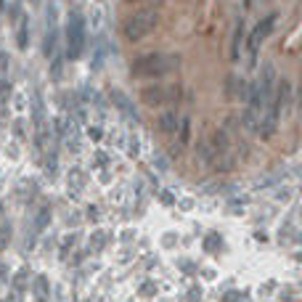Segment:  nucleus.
I'll list each match as a JSON object with an SVG mask.
<instances>
[{"mask_svg":"<svg viewBox=\"0 0 302 302\" xmlns=\"http://www.w3.org/2000/svg\"><path fill=\"white\" fill-rule=\"evenodd\" d=\"M8 241H11V223H3L0 225V249H6Z\"/></svg>","mask_w":302,"mask_h":302,"instance_id":"obj_22","label":"nucleus"},{"mask_svg":"<svg viewBox=\"0 0 302 302\" xmlns=\"http://www.w3.org/2000/svg\"><path fill=\"white\" fill-rule=\"evenodd\" d=\"M297 241H302V233H299V236H297Z\"/></svg>","mask_w":302,"mask_h":302,"instance_id":"obj_40","label":"nucleus"},{"mask_svg":"<svg viewBox=\"0 0 302 302\" xmlns=\"http://www.w3.org/2000/svg\"><path fill=\"white\" fill-rule=\"evenodd\" d=\"M196 157H199V162H204V165H212V162H215V157H218V151L212 148V143H210V140H202V143L196 146Z\"/></svg>","mask_w":302,"mask_h":302,"instance_id":"obj_13","label":"nucleus"},{"mask_svg":"<svg viewBox=\"0 0 302 302\" xmlns=\"http://www.w3.org/2000/svg\"><path fill=\"white\" fill-rule=\"evenodd\" d=\"M109 98L114 101V106H117L119 111H125L130 119H135V109H133V103H130V98L125 96V93H119L117 88H111V90H109Z\"/></svg>","mask_w":302,"mask_h":302,"instance_id":"obj_10","label":"nucleus"},{"mask_svg":"<svg viewBox=\"0 0 302 302\" xmlns=\"http://www.w3.org/2000/svg\"><path fill=\"white\" fill-rule=\"evenodd\" d=\"M247 88H249V85L244 82L241 77H236V74H231V77L225 80V96H228V98H233V101L247 98Z\"/></svg>","mask_w":302,"mask_h":302,"instance_id":"obj_8","label":"nucleus"},{"mask_svg":"<svg viewBox=\"0 0 302 302\" xmlns=\"http://www.w3.org/2000/svg\"><path fill=\"white\" fill-rule=\"evenodd\" d=\"M178 98H181V88L173 85V82L140 88V101H143L146 106H165V103H175Z\"/></svg>","mask_w":302,"mask_h":302,"instance_id":"obj_4","label":"nucleus"},{"mask_svg":"<svg viewBox=\"0 0 302 302\" xmlns=\"http://www.w3.org/2000/svg\"><path fill=\"white\" fill-rule=\"evenodd\" d=\"M297 260H299V262H302V252H297Z\"/></svg>","mask_w":302,"mask_h":302,"instance_id":"obj_39","label":"nucleus"},{"mask_svg":"<svg viewBox=\"0 0 302 302\" xmlns=\"http://www.w3.org/2000/svg\"><path fill=\"white\" fill-rule=\"evenodd\" d=\"M32 294L37 302H48V278L45 276H37L32 281Z\"/></svg>","mask_w":302,"mask_h":302,"instance_id":"obj_15","label":"nucleus"},{"mask_svg":"<svg viewBox=\"0 0 302 302\" xmlns=\"http://www.w3.org/2000/svg\"><path fill=\"white\" fill-rule=\"evenodd\" d=\"M3 281H6V268L0 265V284H3Z\"/></svg>","mask_w":302,"mask_h":302,"instance_id":"obj_38","label":"nucleus"},{"mask_svg":"<svg viewBox=\"0 0 302 302\" xmlns=\"http://www.w3.org/2000/svg\"><path fill=\"white\" fill-rule=\"evenodd\" d=\"M178 125H181V119H178L175 111H165V114L159 117V130H162L165 135H175L178 133Z\"/></svg>","mask_w":302,"mask_h":302,"instance_id":"obj_11","label":"nucleus"},{"mask_svg":"<svg viewBox=\"0 0 302 302\" xmlns=\"http://www.w3.org/2000/svg\"><path fill=\"white\" fill-rule=\"evenodd\" d=\"M14 133H16L19 138H22V135H24V130H22V122H16V125H14Z\"/></svg>","mask_w":302,"mask_h":302,"instance_id":"obj_34","label":"nucleus"},{"mask_svg":"<svg viewBox=\"0 0 302 302\" xmlns=\"http://www.w3.org/2000/svg\"><path fill=\"white\" fill-rule=\"evenodd\" d=\"M48 223H51V207H43V210L37 212V218H35V231H45Z\"/></svg>","mask_w":302,"mask_h":302,"instance_id":"obj_19","label":"nucleus"},{"mask_svg":"<svg viewBox=\"0 0 302 302\" xmlns=\"http://www.w3.org/2000/svg\"><path fill=\"white\" fill-rule=\"evenodd\" d=\"M88 135H90L93 140H101V130H98V127H90V130H88Z\"/></svg>","mask_w":302,"mask_h":302,"instance_id":"obj_32","label":"nucleus"},{"mask_svg":"<svg viewBox=\"0 0 302 302\" xmlns=\"http://www.w3.org/2000/svg\"><path fill=\"white\" fill-rule=\"evenodd\" d=\"M157 24H159V14L151 11V8H143V11H135L133 16L125 19L122 35H125L130 43H138V40H143V37H148L151 32H154Z\"/></svg>","mask_w":302,"mask_h":302,"instance_id":"obj_2","label":"nucleus"},{"mask_svg":"<svg viewBox=\"0 0 302 302\" xmlns=\"http://www.w3.org/2000/svg\"><path fill=\"white\" fill-rule=\"evenodd\" d=\"M24 281H27V268H22V270H19V276H16V281H14V284H16V289H22V286H24Z\"/></svg>","mask_w":302,"mask_h":302,"instance_id":"obj_30","label":"nucleus"},{"mask_svg":"<svg viewBox=\"0 0 302 302\" xmlns=\"http://www.w3.org/2000/svg\"><path fill=\"white\" fill-rule=\"evenodd\" d=\"M220 247H223V239L218 233H210L204 239V249H210V252H220Z\"/></svg>","mask_w":302,"mask_h":302,"instance_id":"obj_20","label":"nucleus"},{"mask_svg":"<svg viewBox=\"0 0 302 302\" xmlns=\"http://www.w3.org/2000/svg\"><path fill=\"white\" fill-rule=\"evenodd\" d=\"M45 170L53 175V170H56V154H53V151H48V157H45Z\"/></svg>","mask_w":302,"mask_h":302,"instance_id":"obj_27","label":"nucleus"},{"mask_svg":"<svg viewBox=\"0 0 302 302\" xmlns=\"http://www.w3.org/2000/svg\"><path fill=\"white\" fill-rule=\"evenodd\" d=\"M8 14H11V22H14V24H16V22H22V19H24V14H22V3H19V0H16V3H11Z\"/></svg>","mask_w":302,"mask_h":302,"instance_id":"obj_24","label":"nucleus"},{"mask_svg":"<svg viewBox=\"0 0 302 302\" xmlns=\"http://www.w3.org/2000/svg\"><path fill=\"white\" fill-rule=\"evenodd\" d=\"M276 22H278V14H268V16H262L260 22L254 24V30L247 35V64L249 67H254V56H257L260 45L265 43V37L273 32Z\"/></svg>","mask_w":302,"mask_h":302,"instance_id":"obj_3","label":"nucleus"},{"mask_svg":"<svg viewBox=\"0 0 302 302\" xmlns=\"http://www.w3.org/2000/svg\"><path fill=\"white\" fill-rule=\"evenodd\" d=\"M159 202H162V204H175V196L170 191H159Z\"/></svg>","mask_w":302,"mask_h":302,"instance_id":"obj_29","label":"nucleus"},{"mask_svg":"<svg viewBox=\"0 0 302 302\" xmlns=\"http://www.w3.org/2000/svg\"><path fill=\"white\" fill-rule=\"evenodd\" d=\"M244 51H247V27H244V22H236V30L231 37V61H241Z\"/></svg>","mask_w":302,"mask_h":302,"instance_id":"obj_6","label":"nucleus"},{"mask_svg":"<svg viewBox=\"0 0 302 302\" xmlns=\"http://www.w3.org/2000/svg\"><path fill=\"white\" fill-rule=\"evenodd\" d=\"M181 69V56L178 53H146L133 61L135 77H165Z\"/></svg>","mask_w":302,"mask_h":302,"instance_id":"obj_1","label":"nucleus"},{"mask_svg":"<svg viewBox=\"0 0 302 302\" xmlns=\"http://www.w3.org/2000/svg\"><path fill=\"white\" fill-rule=\"evenodd\" d=\"M210 167H215L218 173H228V170L233 167V154H231V151H223V154L215 157V162Z\"/></svg>","mask_w":302,"mask_h":302,"instance_id":"obj_17","label":"nucleus"},{"mask_svg":"<svg viewBox=\"0 0 302 302\" xmlns=\"http://www.w3.org/2000/svg\"><path fill=\"white\" fill-rule=\"evenodd\" d=\"M291 103V82L284 77V80H278V88H276V98H273V111H276V114L281 117V111H284L286 106Z\"/></svg>","mask_w":302,"mask_h":302,"instance_id":"obj_7","label":"nucleus"},{"mask_svg":"<svg viewBox=\"0 0 302 302\" xmlns=\"http://www.w3.org/2000/svg\"><path fill=\"white\" fill-rule=\"evenodd\" d=\"M191 302H199V289H196V286L191 289Z\"/></svg>","mask_w":302,"mask_h":302,"instance_id":"obj_36","label":"nucleus"},{"mask_svg":"<svg viewBox=\"0 0 302 302\" xmlns=\"http://www.w3.org/2000/svg\"><path fill=\"white\" fill-rule=\"evenodd\" d=\"M85 45V19L80 11H69L67 19V59H80Z\"/></svg>","mask_w":302,"mask_h":302,"instance_id":"obj_5","label":"nucleus"},{"mask_svg":"<svg viewBox=\"0 0 302 302\" xmlns=\"http://www.w3.org/2000/svg\"><path fill=\"white\" fill-rule=\"evenodd\" d=\"M210 143H212V148L218 151V154H223V151H231V135L225 133V130H218V133L210 138Z\"/></svg>","mask_w":302,"mask_h":302,"instance_id":"obj_14","label":"nucleus"},{"mask_svg":"<svg viewBox=\"0 0 302 302\" xmlns=\"http://www.w3.org/2000/svg\"><path fill=\"white\" fill-rule=\"evenodd\" d=\"M93 165H96L98 170L106 167V165H109V154H106V151H96V157H93Z\"/></svg>","mask_w":302,"mask_h":302,"instance_id":"obj_26","label":"nucleus"},{"mask_svg":"<svg viewBox=\"0 0 302 302\" xmlns=\"http://www.w3.org/2000/svg\"><path fill=\"white\" fill-rule=\"evenodd\" d=\"M82 183H85L82 173H80V170H72V173H69V186H72V191H77V188H82Z\"/></svg>","mask_w":302,"mask_h":302,"instance_id":"obj_23","label":"nucleus"},{"mask_svg":"<svg viewBox=\"0 0 302 302\" xmlns=\"http://www.w3.org/2000/svg\"><path fill=\"white\" fill-rule=\"evenodd\" d=\"M103 241H106V239H103V233H93L90 247H93V249H98V247H103Z\"/></svg>","mask_w":302,"mask_h":302,"instance_id":"obj_28","label":"nucleus"},{"mask_svg":"<svg viewBox=\"0 0 302 302\" xmlns=\"http://www.w3.org/2000/svg\"><path fill=\"white\" fill-rule=\"evenodd\" d=\"M276 122H278V114L273 111V106H268V111L260 117V127H257L260 138H270L273 133H276Z\"/></svg>","mask_w":302,"mask_h":302,"instance_id":"obj_9","label":"nucleus"},{"mask_svg":"<svg viewBox=\"0 0 302 302\" xmlns=\"http://www.w3.org/2000/svg\"><path fill=\"white\" fill-rule=\"evenodd\" d=\"M77 244V233H69V236H64V241H61V254L67 257V254L72 252V247Z\"/></svg>","mask_w":302,"mask_h":302,"instance_id":"obj_21","label":"nucleus"},{"mask_svg":"<svg viewBox=\"0 0 302 302\" xmlns=\"http://www.w3.org/2000/svg\"><path fill=\"white\" fill-rule=\"evenodd\" d=\"M225 302H241V294H225Z\"/></svg>","mask_w":302,"mask_h":302,"instance_id":"obj_33","label":"nucleus"},{"mask_svg":"<svg viewBox=\"0 0 302 302\" xmlns=\"http://www.w3.org/2000/svg\"><path fill=\"white\" fill-rule=\"evenodd\" d=\"M299 220H302V210H299Z\"/></svg>","mask_w":302,"mask_h":302,"instance_id":"obj_41","label":"nucleus"},{"mask_svg":"<svg viewBox=\"0 0 302 302\" xmlns=\"http://www.w3.org/2000/svg\"><path fill=\"white\" fill-rule=\"evenodd\" d=\"M56 37H59L56 27H48L45 40H43V56H45V59H53V53H56Z\"/></svg>","mask_w":302,"mask_h":302,"instance_id":"obj_16","label":"nucleus"},{"mask_svg":"<svg viewBox=\"0 0 302 302\" xmlns=\"http://www.w3.org/2000/svg\"><path fill=\"white\" fill-rule=\"evenodd\" d=\"M51 74H53V77H59V74H61V56H59V61H53V67H51Z\"/></svg>","mask_w":302,"mask_h":302,"instance_id":"obj_31","label":"nucleus"},{"mask_svg":"<svg viewBox=\"0 0 302 302\" xmlns=\"http://www.w3.org/2000/svg\"><path fill=\"white\" fill-rule=\"evenodd\" d=\"M154 294H157V284H154V281L140 284V297H154Z\"/></svg>","mask_w":302,"mask_h":302,"instance_id":"obj_25","label":"nucleus"},{"mask_svg":"<svg viewBox=\"0 0 302 302\" xmlns=\"http://www.w3.org/2000/svg\"><path fill=\"white\" fill-rule=\"evenodd\" d=\"M16 37H19V40H16V43H19V48L24 51L27 45H30V19H27V16L22 19V22H19V32H16Z\"/></svg>","mask_w":302,"mask_h":302,"instance_id":"obj_18","label":"nucleus"},{"mask_svg":"<svg viewBox=\"0 0 302 302\" xmlns=\"http://www.w3.org/2000/svg\"><path fill=\"white\" fill-rule=\"evenodd\" d=\"M191 204H194L191 199H183V202H181V210H191Z\"/></svg>","mask_w":302,"mask_h":302,"instance_id":"obj_35","label":"nucleus"},{"mask_svg":"<svg viewBox=\"0 0 302 302\" xmlns=\"http://www.w3.org/2000/svg\"><path fill=\"white\" fill-rule=\"evenodd\" d=\"M188 138H191V119L183 117V119H181V125H178V138H175L173 154H178V151H181V146L188 143Z\"/></svg>","mask_w":302,"mask_h":302,"instance_id":"obj_12","label":"nucleus"},{"mask_svg":"<svg viewBox=\"0 0 302 302\" xmlns=\"http://www.w3.org/2000/svg\"><path fill=\"white\" fill-rule=\"evenodd\" d=\"M297 101H299V111H302V82H299V93H297Z\"/></svg>","mask_w":302,"mask_h":302,"instance_id":"obj_37","label":"nucleus"}]
</instances>
